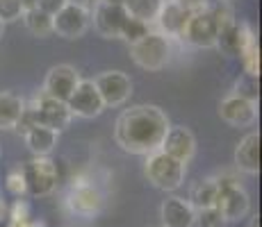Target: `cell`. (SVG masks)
I'll return each mask as SVG.
<instances>
[{
    "label": "cell",
    "mask_w": 262,
    "mask_h": 227,
    "mask_svg": "<svg viewBox=\"0 0 262 227\" xmlns=\"http://www.w3.org/2000/svg\"><path fill=\"white\" fill-rule=\"evenodd\" d=\"M30 227H46V225L39 223V220H30Z\"/></svg>",
    "instance_id": "obj_35"
},
{
    "label": "cell",
    "mask_w": 262,
    "mask_h": 227,
    "mask_svg": "<svg viewBox=\"0 0 262 227\" xmlns=\"http://www.w3.org/2000/svg\"><path fill=\"white\" fill-rule=\"evenodd\" d=\"M67 3H69V0H39L37 7L41 9V12H46L48 16H55V14H57Z\"/></svg>",
    "instance_id": "obj_32"
},
{
    "label": "cell",
    "mask_w": 262,
    "mask_h": 227,
    "mask_svg": "<svg viewBox=\"0 0 262 227\" xmlns=\"http://www.w3.org/2000/svg\"><path fill=\"white\" fill-rule=\"evenodd\" d=\"M5 186H7V191L14 195V198H23V195L28 193V186H25L23 168L12 170V173L7 175V180H5Z\"/></svg>",
    "instance_id": "obj_28"
},
{
    "label": "cell",
    "mask_w": 262,
    "mask_h": 227,
    "mask_svg": "<svg viewBox=\"0 0 262 227\" xmlns=\"http://www.w3.org/2000/svg\"><path fill=\"white\" fill-rule=\"evenodd\" d=\"M219 116L226 120L228 125L242 128V125H251L258 116V107L253 100H246L237 93H230L221 100L219 105Z\"/></svg>",
    "instance_id": "obj_13"
},
{
    "label": "cell",
    "mask_w": 262,
    "mask_h": 227,
    "mask_svg": "<svg viewBox=\"0 0 262 227\" xmlns=\"http://www.w3.org/2000/svg\"><path fill=\"white\" fill-rule=\"evenodd\" d=\"M67 105H69V109H71V114L80 116V118H96V116H100L105 109L103 98H100L94 80H80L78 87L73 89L71 98L67 100Z\"/></svg>",
    "instance_id": "obj_9"
},
{
    "label": "cell",
    "mask_w": 262,
    "mask_h": 227,
    "mask_svg": "<svg viewBox=\"0 0 262 227\" xmlns=\"http://www.w3.org/2000/svg\"><path fill=\"white\" fill-rule=\"evenodd\" d=\"M216 195H219V184H216L214 178H208V180H201L194 184L191 195H189V203L196 211L210 209V207L216 205Z\"/></svg>",
    "instance_id": "obj_21"
},
{
    "label": "cell",
    "mask_w": 262,
    "mask_h": 227,
    "mask_svg": "<svg viewBox=\"0 0 262 227\" xmlns=\"http://www.w3.org/2000/svg\"><path fill=\"white\" fill-rule=\"evenodd\" d=\"M30 218V205L25 200H16L9 209V220H28Z\"/></svg>",
    "instance_id": "obj_31"
},
{
    "label": "cell",
    "mask_w": 262,
    "mask_h": 227,
    "mask_svg": "<svg viewBox=\"0 0 262 227\" xmlns=\"http://www.w3.org/2000/svg\"><path fill=\"white\" fill-rule=\"evenodd\" d=\"M235 166L249 175L260 170V132H251L239 141L235 150Z\"/></svg>",
    "instance_id": "obj_17"
},
{
    "label": "cell",
    "mask_w": 262,
    "mask_h": 227,
    "mask_svg": "<svg viewBox=\"0 0 262 227\" xmlns=\"http://www.w3.org/2000/svg\"><path fill=\"white\" fill-rule=\"evenodd\" d=\"M23 14V5L21 0H0V21H16Z\"/></svg>",
    "instance_id": "obj_29"
},
{
    "label": "cell",
    "mask_w": 262,
    "mask_h": 227,
    "mask_svg": "<svg viewBox=\"0 0 262 227\" xmlns=\"http://www.w3.org/2000/svg\"><path fill=\"white\" fill-rule=\"evenodd\" d=\"M80 75L75 73V68L67 66V64H59V66H53L46 75V82H43V95H50V98H57L67 103L71 98L73 89L78 87Z\"/></svg>",
    "instance_id": "obj_12"
},
{
    "label": "cell",
    "mask_w": 262,
    "mask_h": 227,
    "mask_svg": "<svg viewBox=\"0 0 262 227\" xmlns=\"http://www.w3.org/2000/svg\"><path fill=\"white\" fill-rule=\"evenodd\" d=\"M171 128L167 114L155 105H137L125 109L117 120V143L125 153L133 155H150L160 150L164 134Z\"/></svg>",
    "instance_id": "obj_1"
},
{
    "label": "cell",
    "mask_w": 262,
    "mask_h": 227,
    "mask_svg": "<svg viewBox=\"0 0 262 227\" xmlns=\"http://www.w3.org/2000/svg\"><path fill=\"white\" fill-rule=\"evenodd\" d=\"M23 136H25L28 148L32 150L37 157H48L55 150V145H57V132L50 128H43L41 123H34L32 128H28L23 132Z\"/></svg>",
    "instance_id": "obj_18"
},
{
    "label": "cell",
    "mask_w": 262,
    "mask_h": 227,
    "mask_svg": "<svg viewBox=\"0 0 262 227\" xmlns=\"http://www.w3.org/2000/svg\"><path fill=\"white\" fill-rule=\"evenodd\" d=\"M7 227H30V218L28 220H9Z\"/></svg>",
    "instance_id": "obj_34"
},
{
    "label": "cell",
    "mask_w": 262,
    "mask_h": 227,
    "mask_svg": "<svg viewBox=\"0 0 262 227\" xmlns=\"http://www.w3.org/2000/svg\"><path fill=\"white\" fill-rule=\"evenodd\" d=\"M162 3L164 0H123L121 5L125 7L128 16L139 18V21H144V23H150L158 18Z\"/></svg>",
    "instance_id": "obj_22"
},
{
    "label": "cell",
    "mask_w": 262,
    "mask_h": 227,
    "mask_svg": "<svg viewBox=\"0 0 262 227\" xmlns=\"http://www.w3.org/2000/svg\"><path fill=\"white\" fill-rule=\"evenodd\" d=\"M105 107H119L133 93V80L121 70H105L94 80Z\"/></svg>",
    "instance_id": "obj_7"
},
{
    "label": "cell",
    "mask_w": 262,
    "mask_h": 227,
    "mask_svg": "<svg viewBox=\"0 0 262 227\" xmlns=\"http://www.w3.org/2000/svg\"><path fill=\"white\" fill-rule=\"evenodd\" d=\"M216 34H219L216 21L212 14L208 12V7H205V9H201V12L189 14L187 21L183 25L180 37L187 43L194 45V48H212L216 43Z\"/></svg>",
    "instance_id": "obj_5"
},
{
    "label": "cell",
    "mask_w": 262,
    "mask_h": 227,
    "mask_svg": "<svg viewBox=\"0 0 262 227\" xmlns=\"http://www.w3.org/2000/svg\"><path fill=\"white\" fill-rule=\"evenodd\" d=\"M160 216H162L164 227H194L196 209L191 207L189 200L171 195L160 207Z\"/></svg>",
    "instance_id": "obj_16"
},
{
    "label": "cell",
    "mask_w": 262,
    "mask_h": 227,
    "mask_svg": "<svg viewBox=\"0 0 262 227\" xmlns=\"http://www.w3.org/2000/svg\"><path fill=\"white\" fill-rule=\"evenodd\" d=\"M180 7L185 9L187 14H194V12H201V9L208 7V0H176Z\"/></svg>",
    "instance_id": "obj_33"
},
{
    "label": "cell",
    "mask_w": 262,
    "mask_h": 227,
    "mask_svg": "<svg viewBox=\"0 0 262 227\" xmlns=\"http://www.w3.org/2000/svg\"><path fill=\"white\" fill-rule=\"evenodd\" d=\"M237 95H242V98H246V100H258V95H260V82H258V78H253V75H246L244 73V78L237 80V91H235Z\"/></svg>",
    "instance_id": "obj_27"
},
{
    "label": "cell",
    "mask_w": 262,
    "mask_h": 227,
    "mask_svg": "<svg viewBox=\"0 0 262 227\" xmlns=\"http://www.w3.org/2000/svg\"><path fill=\"white\" fill-rule=\"evenodd\" d=\"M214 45H219L226 55H237L239 53V30H237V23L228 25V28H224V30H219Z\"/></svg>",
    "instance_id": "obj_24"
},
{
    "label": "cell",
    "mask_w": 262,
    "mask_h": 227,
    "mask_svg": "<svg viewBox=\"0 0 262 227\" xmlns=\"http://www.w3.org/2000/svg\"><path fill=\"white\" fill-rule=\"evenodd\" d=\"M194 223H199L201 227H221L224 218H221V214L216 211V207H210V209H199L196 211Z\"/></svg>",
    "instance_id": "obj_30"
},
{
    "label": "cell",
    "mask_w": 262,
    "mask_h": 227,
    "mask_svg": "<svg viewBox=\"0 0 262 227\" xmlns=\"http://www.w3.org/2000/svg\"><path fill=\"white\" fill-rule=\"evenodd\" d=\"M219 184V182H216ZM216 211L221 214L224 220H242L251 209L249 193L237 184V182H228V184H219V195H216Z\"/></svg>",
    "instance_id": "obj_6"
},
{
    "label": "cell",
    "mask_w": 262,
    "mask_h": 227,
    "mask_svg": "<svg viewBox=\"0 0 262 227\" xmlns=\"http://www.w3.org/2000/svg\"><path fill=\"white\" fill-rule=\"evenodd\" d=\"M69 207L82 218H94L103 209V193L94 184H75L69 195Z\"/></svg>",
    "instance_id": "obj_15"
},
{
    "label": "cell",
    "mask_w": 262,
    "mask_h": 227,
    "mask_svg": "<svg viewBox=\"0 0 262 227\" xmlns=\"http://www.w3.org/2000/svg\"><path fill=\"white\" fill-rule=\"evenodd\" d=\"M160 150L167 153L169 157L187 164V161L194 157V153H196V139H194V134L185 128V125L169 128L167 134H164V141H162V145H160Z\"/></svg>",
    "instance_id": "obj_14"
},
{
    "label": "cell",
    "mask_w": 262,
    "mask_h": 227,
    "mask_svg": "<svg viewBox=\"0 0 262 227\" xmlns=\"http://www.w3.org/2000/svg\"><path fill=\"white\" fill-rule=\"evenodd\" d=\"M23 175H25L28 193L34 195V198L50 195L57 189L59 170H57V164L48 157H34L32 161H28L23 166Z\"/></svg>",
    "instance_id": "obj_4"
},
{
    "label": "cell",
    "mask_w": 262,
    "mask_h": 227,
    "mask_svg": "<svg viewBox=\"0 0 262 227\" xmlns=\"http://www.w3.org/2000/svg\"><path fill=\"white\" fill-rule=\"evenodd\" d=\"M144 173L155 189L176 191V189H180L185 182V164L169 157L162 150H155V153L146 155Z\"/></svg>",
    "instance_id": "obj_2"
},
{
    "label": "cell",
    "mask_w": 262,
    "mask_h": 227,
    "mask_svg": "<svg viewBox=\"0 0 262 227\" xmlns=\"http://www.w3.org/2000/svg\"><path fill=\"white\" fill-rule=\"evenodd\" d=\"M3 32H5V23L0 21V37H3Z\"/></svg>",
    "instance_id": "obj_36"
},
{
    "label": "cell",
    "mask_w": 262,
    "mask_h": 227,
    "mask_svg": "<svg viewBox=\"0 0 262 227\" xmlns=\"http://www.w3.org/2000/svg\"><path fill=\"white\" fill-rule=\"evenodd\" d=\"M25 109V103L14 93H0V130H14Z\"/></svg>",
    "instance_id": "obj_20"
},
{
    "label": "cell",
    "mask_w": 262,
    "mask_h": 227,
    "mask_svg": "<svg viewBox=\"0 0 262 227\" xmlns=\"http://www.w3.org/2000/svg\"><path fill=\"white\" fill-rule=\"evenodd\" d=\"M21 16L25 21V28H28L34 37H48V34H53V16H48V14L41 12L39 7L28 9Z\"/></svg>",
    "instance_id": "obj_23"
},
{
    "label": "cell",
    "mask_w": 262,
    "mask_h": 227,
    "mask_svg": "<svg viewBox=\"0 0 262 227\" xmlns=\"http://www.w3.org/2000/svg\"><path fill=\"white\" fill-rule=\"evenodd\" d=\"M239 59H242V66H244L246 75L260 78V48H258V41L244 45V48L239 50Z\"/></svg>",
    "instance_id": "obj_25"
},
{
    "label": "cell",
    "mask_w": 262,
    "mask_h": 227,
    "mask_svg": "<svg viewBox=\"0 0 262 227\" xmlns=\"http://www.w3.org/2000/svg\"><path fill=\"white\" fill-rule=\"evenodd\" d=\"M89 28V12L82 5L69 0L62 9L53 16V32H57L64 39H78Z\"/></svg>",
    "instance_id": "obj_8"
},
{
    "label": "cell",
    "mask_w": 262,
    "mask_h": 227,
    "mask_svg": "<svg viewBox=\"0 0 262 227\" xmlns=\"http://www.w3.org/2000/svg\"><path fill=\"white\" fill-rule=\"evenodd\" d=\"M125 18H128V12L121 3H98L94 9V25L105 39L121 37Z\"/></svg>",
    "instance_id": "obj_11"
},
{
    "label": "cell",
    "mask_w": 262,
    "mask_h": 227,
    "mask_svg": "<svg viewBox=\"0 0 262 227\" xmlns=\"http://www.w3.org/2000/svg\"><path fill=\"white\" fill-rule=\"evenodd\" d=\"M187 16H189V14L185 12V9L180 7L176 0H171V3H162L160 14H158V18H155V21L160 23V28H162L167 34H176V37H180Z\"/></svg>",
    "instance_id": "obj_19"
},
{
    "label": "cell",
    "mask_w": 262,
    "mask_h": 227,
    "mask_svg": "<svg viewBox=\"0 0 262 227\" xmlns=\"http://www.w3.org/2000/svg\"><path fill=\"white\" fill-rule=\"evenodd\" d=\"M130 55L133 62L144 70H160L169 64L171 57V45L164 34L148 32L139 41L130 43Z\"/></svg>",
    "instance_id": "obj_3"
},
{
    "label": "cell",
    "mask_w": 262,
    "mask_h": 227,
    "mask_svg": "<svg viewBox=\"0 0 262 227\" xmlns=\"http://www.w3.org/2000/svg\"><path fill=\"white\" fill-rule=\"evenodd\" d=\"M34 116H37V123H41L43 128H50L55 132H62L69 128L73 114L69 109V105L64 100L50 98V95H41V98L34 103Z\"/></svg>",
    "instance_id": "obj_10"
},
{
    "label": "cell",
    "mask_w": 262,
    "mask_h": 227,
    "mask_svg": "<svg viewBox=\"0 0 262 227\" xmlns=\"http://www.w3.org/2000/svg\"><path fill=\"white\" fill-rule=\"evenodd\" d=\"M148 32H150L148 23L128 16V18H125V23H123V28H121V39H125L128 43H135V41H139L142 37H146Z\"/></svg>",
    "instance_id": "obj_26"
},
{
    "label": "cell",
    "mask_w": 262,
    "mask_h": 227,
    "mask_svg": "<svg viewBox=\"0 0 262 227\" xmlns=\"http://www.w3.org/2000/svg\"><path fill=\"white\" fill-rule=\"evenodd\" d=\"M100 3H123V0H100Z\"/></svg>",
    "instance_id": "obj_37"
}]
</instances>
